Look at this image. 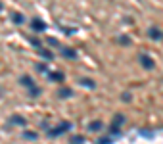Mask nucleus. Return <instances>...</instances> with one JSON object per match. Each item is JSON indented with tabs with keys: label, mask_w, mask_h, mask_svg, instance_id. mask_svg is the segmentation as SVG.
<instances>
[{
	"label": "nucleus",
	"mask_w": 163,
	"mask_h": 144,
	"mask_svg": "<svg viewBox=\"0 0 163 144\" xmlns=\"http://www.w3.org/2000/svg\"><path fill=\"white\" fill-rule=\"evenodd\" d=\"M60 52H61V56H65V58H69V60H75V50H71V48H61L60 50Z\"/></svg>",
	"instance_id": "nucleus-9"
},
{
	"label": "nucleus",
	"mask_w": 163,
	"mask_h": 144,
	"mask_svg": "<svg viewBox=\"0 0 163 144\" xmlns=\"http://www.w3.org/2000/svg\"><path fill=\"white\" fill-rule=\"evenodd\" d=\"M23 13H19V12H16V13H12V21H13V23H16V25H21V23H23Z\"/></svg>",
	"instance_id": "nucleus-10"
},
{
	"label": "nucleus",
	"mask_w": 163,
	"mask_h": 144,
	"mask_svg": "<svg viewBox=\"0 0 163 144\" xmlns=\"http://www.w3.org/2000/svg\"><path fill=\"white\" fill-rule=\"evenodd\" d=\"M23 138H27V140H37L39 135L33 133V131H23Z\"/></svg>",
	"instance_id": "nucleus-11"
},
{
	"label": "nucleus",
	"mask_w": 163,
	"mask_h": 144,
	"mask_svg": "<svg viewBox=\"0 0 163 144\" xmlns=\"http://www.w3.org/2000/svg\"><path fill=\"white\" fill-rule=\"evenodd\" d=\"M48 79H50V81H56V83H61L65 77H63L61 71H54V73H48Z\"/></svg>",
	"instance_id": "nucleus-7"
},
{
	"label": "nucleus",
	"mask_w": 163,
	"mask_h": 144,
	"mask_svg": "<svg viewBox=\"0 0 163 144\" xmlns=\"http://www.w3.org/2000/svg\"><path fill=\"white\" fill-rule=\"evenodd\" d=\"M21 85L29 86V94H31V96H39V94H40V90L37 89V86H35V83H33V79H31V77L23 75V77H21Z\"/></svg>",
	"instance_id": "nucleus-2"
},
{
	"label": "nucleus",
	"mask_w": 163,
	"mask_h": 144,
	"mask_svg": "<svg viewBox=\"0 0 163 144\" xmlns=\"http://www.w3.org/2000/svg\"><path fill=\"white\" fill-rule=\"evenodd\" d=\"M102 129H104V123H102L100 119L92 121V123L88 125V131H90V133H98V131H102Z\"/></svg>",
	"instance_id": "nucleus-5"
},
{
	"label": "nucleus",
	"mask_w": 163,
	"mask_h": 144,
	"mask_svg": "<svg viewBox=\"0 0 163 144\" xmlns=\"http://www.w3.org/2000/svg\"><path fill=\"white\" fill-rule=\"evenodd\" d=\"M98 142H102V144H109V142H113V138H111V136H102V138L98 140Z\"/></svg>",
	"instance_id": "nucleus-15"
},
{
	"label": "nucleus",
	"mask_w": 163,
	"mask_h": 144,
	"mask_svg": "<svg viewBox=\"0 0 163 144\" xmlns=\"http://www.w3.org/2000/svg\"><path fill=\"white\" fill-rule=\"evenodd\" d=\"M81 85H84V86H90V89H94V86H96V83L92 81V79H81Z\"/></svg>",
	"instance_id": "nucleus-13"
},
{
	"label": "nucleus",
	"mask_w": 163,
	"mask_h": 144,
	"mask_svg": "<svg viewBox=\"0 0 163 144\" xmlns=\"http://www.w3.org/2000/svg\"><path fill=\"white\" fill-rule=\"evenodd\" d=\"M29 42H31V44H35V46H39V44H40L37 39H29Z\"/></svg>",
	"instance_id": "nucleus-18"
},
{
	"label": "nucleus",
	"mask_w": 163,
	"mask_h": 144,
	"mask_svg": "<svg viewBox=\"0 0 163 144\" xmlns=\"http://www.w3.org/2000/svg\"><path fill=\"white\" fill-rule=\"evenodd\" d=\"M123 102H131V92H125L123 94Z\"/></svg>",
	"instance_id": "nucleus-17"
},
{
	"label": "nucleus",
	"mask_w": 163,
	"mask_h": 144,
	"mask_svg": "<svg viewBox=\"0 0 163 144\" xmlns=\"http://www.w3.org/2000/svg\"><path fill=\"white\" fill-rule=\"evenodd\" d=\"M140 63H142V67H146V69H152V67L155 66L154 60H152L148 54H142V56H140Z\"/></svg>",
	"instance_id": "nucleus-3"
},
{
	"label": "nucleus",
	"mask_w": 163,
	"mask_h": 144,
	"mask_svg": "<svg viewBox=\"0 0 163 144\" xmlns=\"http://www.w3.org/2000/svg\"><path fill=\"white\" fill-rule=\"evenodd\" d=\"M119 40H121L123 44H129V39H127V37H121V39H119Z\"/></svg>",
	"instance_id": "nucleus-19"
},
{
	"label": "nucleus",
	"mask_w": 163,
	"mask_h": 144,
	"mask_svg": "<svg viewBox=\"0 0 163 144\" xmlns=\"http://www.w3.org/2000/svg\"><path fill=\"white\" fill-rule=\"evenodd\" d=\"M71 142H84V136L77 135V136H73V140H71Z\"/></svg>",
	"instance_id": "nucleus-16"
},
{
	"label": "nucleus",
	"mask_w": 163,
	"mask_h": 144,
	"mask_svg": "<svg viewBox=\"0 0 163 144\" xmlns=\"http://www.w3.org/2000/svg\"><path fill=\"white\" fill-rule=\"evenodd\" d=\"M148 37H150V39H154V40H161V39H163V31H159V29L152 27L150 31H148Z\"/></svg>",
	"instance_id": "nucleus-4"
},
{
	"label": "nucleus",
	"mask_w": 163,
	"mask_h": 144,
	"mask_svg": "<svg viewBox=\"0 0 163 144\" xmlns=\"http://www.w3.org/2000/svg\"><path fill=\"white\" fill-rule=\"evenodd\" d=\"M40 56H42V58H46V60H52V58H54V54H52V52H48V50H40Z\"/></svg>",
	"instance_id": "nucleus-14"
},
{
	"label": "nucleus",
	"mask_w": 163,
	"mask_h": 144,
	"mask_svg": "<svg viewBox=\"0 0 163 144\" xmlns=\"http://www.w3.org/2000/svg\"><path fill=\"white\" fill-rule=\"evenodd\" d=\"M10 123L19 125V127H25V125H27V119L21 117V115H12V117H10Z\"/></svg>",
	"instance_id": "nucleus-6"
},
{
	"label": "nucleus",
	"mask_w": 163,
	"mask_h": 144,
	"mask_svg": "<svg viewBox=\"0 0 163 144\" xmlns=\"http://www.w3.org/2000/svg\"><path fill=\"white\" fill-rule=\"evenodd\" d=\"M71 94H73V92H71V89H61V90L58 92V96H60V98H69Z\"/></svg>",
	"instance_id": "nucleus-12"
},
{
	"label": "nucleus",
	"mask_w": 163,
	"mask_h": 144,
	"mask_svg": "<svg viewBox=\"0 0 163 144\" xmlns=\"http://www.w3.org/2000/svg\"><path fill=\"white\" fill-rule=\"evenodd\" d=\"M31 27L35 29V31H44V29H46L44 21H40V19H33L31 21Z\"/></svg>",
	"instance_id": "nucleus-8"
},
{
	"label": "nucleus",
	"mask_w": 163,
	"mask_h": 144,
	"mask_svg": "<svg viewBox=\"0 0 163 144\" xmlns=\"http://www.w3.org/2000/svg\"><path fill=\"white\" fill-rule=\"evenodd\" d=\"M0 12H2V2H0Z\"/></svg>",
	"instance_id": "nucleus-20"
},
{
	"label": "nucleus",
	"mask_w": 163,
	"mask_h": 144,
	"mask_svg": "<svg viewBox=\"0 0 163 144\" xmlns=\"http://www.w3.org/2000/svg\"><path fill=\"white\" fill-rule=\"evenodd\" d=\"M69 129H71V123H69V121H61V123L56 125L54 129H48V136H60L63 133H67Z\"/></svg>",
	"instance_id": "nucleus-1"
}]
</instances>
